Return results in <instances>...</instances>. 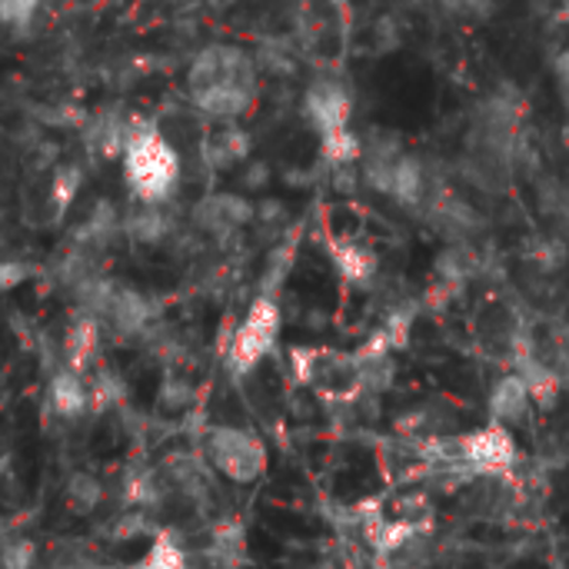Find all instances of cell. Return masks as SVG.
I'll return each instance as SVG.
<instances>
[{
	"label": "cell",
	"instance_id": "obj_1",
	"mask_svg": "<svg viewBox=\"0 0 569 569\" xmlns=\"http://www.w3.org/2000/svg\"><path fill=\"white\" fill-rule=\"evenodd\" d=\"M123 177L130 193L140 203L160 207L167 203L180 187V153L167 143L160 127L147 117L127 120V140H123Z\"/></svg>",
	"mask_w": 569,
	"mask_h": 569
},
{
	"label": "cell",
	"instance_id": "obj_2",
	"mask_svg": "<svg viewBox=\"0 0 569 569\" xmlns=\"http://www.w3.org/2000/svg\"><path fill=\"white\" fill-rule=\"evenodd\" d=\"M203 460L230 483L250 487L267 473V447L243 427H210L203 440Z\"/></svg>",
	"mask_w": 569,
	"mask_h": 569
},
{
	"label": "cell",
	"instance_id": "obj_3",
	"mask_svg": "<svg viewBox=\"0 0 569 569\" xmlns=\"http://www.w3.org/2000/svg\"><path fill=\"white\" fill-rule=\"evenodd\" d=\"M280 327H283V317H280L277 300L257 297L250 303V310L243 313V320L237 323V330H233V340H230V350H227L230 373L243 377V373L257 370L270 357V350L277 347Z\"/></svg>",
	"mask_w": 569,
	"mask_h": 569
},
{
	"label": "cell",
	"instance_id": "obj_4",
	"mask_svg": "<svg viewBox=\"0 0 569 569\" xmlns=\"http://www.w3.org/2000/svg\"><path fill=\"white\" fill-rule=\"evenodd\" d=\"M217 83H257L260 87L257 60L233 43H213L200 50L187 70V90L217 87Z\"/></svg>",
	"mask_w": 569,
	"mask_h": 569
},
{
	"label": "cell",
	"instance_id": "obj_5",
	"mask_svg": "<svg viewBox=\"0 0 569 569\" xmlns=\"http://www.w3.org/2000/svg\"><path fill=\"white\" fill-rule=\"evenodd\" d=\"M460 457L463 463L473 470V473H483V477H507L513 467H517V440L510 433V427L503 423H487V427H477L470 430L463 440H460Z\"/></svg>",
	"mask_w": 569,
	"mask_h": 569
},
{
	"label": "cell",
	"instance_id": "obj_6",
	"mask_svg": "<svg viewBox=\"0 0 569 569\" xmlns=\"http://www.w3.org/2000/svg\"><path fill=\"white\" fill-rule=\"evenodd\" d=\"M303 113L317 127L320 137L333 130H347L350 123V93L337 77H317L307 83L303 93Z\"/></svg>",
	"mask_w": 569,
	"mask_h": 569
},
{
	"label": "cell",
	"instance_id": "obj_7",
	"mask_svg": "<svg viewBox=\"0 0 569 569\" xmlns=\"http://www.w3.org/2000/svg\"><path fill=\"white\" fill-rule=\"evenodd\" d=\"M253 217H257V207H253L247 197L227 193V190L207 193V197L193 207V223H197V230H203V233H210V237H220V240L230 237V233H237V230H243Z\"/></svg>",
	"mask_w": 569,
	"mask_h": 569
},
{
	"label": "cell",
	"instance_id": "obj_8",
	"mask_svg": "<svg viewBox=\"0 0 569 569\" xmlns=\"http://www.w3.org/2000/svg\"><path fill=\"white\" fill-rule=\"evenodd\" d=\"M100 323L110 327L117 337H140L153 323V303L140 290L113 283L107 307L100 313Z\"/></svg>",
	"mask_w": 569,
	"mask_h": 569
},
{
	"label": "cell",
	"instance_id": "obj_9",
	"mask_svg": "<svg viewBox=\"0 0 569 569\" xmlns=\"http://www.w3.org/2000/svg\"><path fill=\"white\" fill-rule=\"evenodd\" d=\"M257 100V83H217V87H200L190 90V103L210 117V120H223L233 123L240 120Z\"/></svg>",
	"mask_w": 569,
	"mask_h": 569
},
{
	"label": "cell",
	"instance_id": "obj_10",
	"mask_svg": "<svg viewBox=\"0 0 569 569\" xmlns=\"http://www.w3.org/2000/svg\"><path fill=\"white\" fill-rule=\"evenodd\" d=\"M250 150H253V140L237 123H223L200 140V157L210 170H230L237 163H247Z\"/></svg>",
	"mask_w": 569,
	"mask_h": 569
},
{
	"label": "cell",
	"instance_id": "obj_11",
	"mask_svg": "<svg viewBox=\"0 0 569 569\" xmlns=\"http://www.w3.org/2000/svg\"><path fill=\"white\" fill-rule=\"evenodd\" d=\"M47 403L57 417L77 420L90 410V383L83 380V373L63 367L47 383Z\"/></svg>",
	"mask_w": 569,
	"mask_h": 569
},
{
	"label": "cell",
	"instance_id": "obj_12",
	"mask_svg": "<svg viewBox=\"0 0 569 569\" xmlns=\"http://www.w3.org/2000/svg\"><path fill=\"white\" fill-rule=\"evenodd\" d=\"M100 330H103V323H100L97 317H90V313H80V317L67 327V337H63V360H67L70 370L87 373V370L93 367V360H97V353H100V337H103Z\"/></svg>",
	"mask_w": 569,
	"mask_h": 569
},
{
	"label": "cell",
	"instance_id": "obj_13",
	"mask_svg": "<svg viewBox=\"0 0 569 569\" xmlns=\"http://www.w3.org/2000/svg\"><path fill=\"white\" fill-rule=\"evenodd\" d=\"M487 407H490L493 423L510 427V423L527 420V413H530V407H533V397H530V390H527V383H523L520 373H507V377H500V380L493 383Z\"/></svg>",
	"mask_w": 569,
	"mask_h": 569
},
{
	"label": "cell",
	"instance_id": "obj_14",
	"mask_svg": "<svg viewBox=\"0 0 569 569\" xmlns=\"http://www.w3.org/2000/svg\"><path fill=\"white\" fill-rule=\"evenodd\" d=\"M127 120H130V117H123L120 110H103V113L90 117V120L83 123V143H87L93 153L107 157V160L123 157Z\"/></svg>",
	"mask_w": 569,
	"mask_h": 569
},
{
	"label": "cell",
	"instance_id": "obj_15",
	"mask_svg": "<svg viewBox=\"0 0 569 569\" xmlns=\"http://www.w3.org/2000/svg\"><path fill=\"white\" fill-rule=\"evenodd\" d=\"M117 233H123V217L110 200H100V203H93L87 220L77 227L73 243L83 247V250H103Z\"/></svg>",
	"mask_w": 569,
	"mask_h": 569
},
{
	"label": "cell",
	"instance_id": "obj_16",
	"mask_svg": "<svg viewBox=\"0 0 569 569\" xmlns=\"http://www.w3.org/2000/svg\"><path fill=\"white\" fill-rule=\"evenodd\" d=\"M330 257L340 270V277L347 283H357V287H367L373 277H377V253L367 247V243H357V240H330Z\"/></svg>",
	"mask_w": 569,
	"mask_h": 569
},
{
	"label": "cell",
	"instance_id": "obj_17",
	"mask_svg": "<svg viewBox=\"0 0 569 569\" xmlns=\"http://www.w3.org/2000/svg\"><path fill=\"white\" fill-rule=\"evenodd\" d=\"M390 197L400 207H420L427 200V170L420 163V157L403 153L393 167V183H390Z\"/></svg>",
	"mask_w": 569,
	"mask_h": 569
},
{
	"label": "cell",
	"instance_id": "obj_18",
	"mask_svg": "<svg viewBox=\"0 0 569 569\" xmlns=\"http://www.w3.org/2000/svg\"><path fill=\"white\" fill-rule=\"evenodd\" d=\"M170 230H173L170 217H167L160 207H150V203H140L133 213L123 217V233H127L133 243H147V247L163 243V240L170 237Z\"/></svg>",
	"mask_w": 569,
	"mask_h": 569
},
{
	"label": "cell",
	"instance_id": "obj_19",
	"mask_svg": "<svg viewBox=\"0 0 569 569\" xmlns=\"http://www.w3.org/2000/svg\"><path fill=\"white\" fill-rule=\"evenodd\" d=\"M433 227L443 230L447 237H467L473 227H480V217L473 213L470 203H463L453 193H440L433 200Z\"/></svg>",
	"mask_w": 569,
	"mask_h": 569
},
{
	"label": "cell",
	"instance_id": "obj_20",
	"mask_svg": "<svg viewBox=\"0 0 569 569\" xmlns=\"http://www.w3.org/2000/svg\"><path fill=\"white\" fill-rule=\"evenodd\" d=\"M190 567V550L183 547V540L170 530H157L153 543L147 550V557L140 560L137 569H187Z\"/></svg>",
	"mask_w": 569,
	"mask_h": 569
},
{
	"label": "cell",
	"instance_id": "obj_21",
	"mask_svg": "<svg viewBox=\"0 0 569 569\" xmlns=\"http://www.w3.org/2000/svg\"><path fill=\"white\" fill-rule=\"evenodd\" d=\"M127 503L137 507V510H153L167 500V480L160 470H133L127 477Z\"/></svg>",
	"mask_w": 569,
	"mask_h": 569
},
{
	"label": "cell",
	"instance_id": "obj_22",
	"mask_svg": "<svg viewBox=\"0 0 569 569\" xmlns=\"http://www.w3.org/2000/svg\"><path fill=\"white\" fill-rule=\"evenodd\" d=\"M63 500H67V507H70L73 513L90 517V513H97L100 503H103V483H100L93 473L77 470V473H70V480H67V487H63Z\"/></svg>",
	"mask_w": 569,
	"mask_h": 569
},
{
	"label": "cell",
	"instance_id": "obj_23",
	"mask_svg": "<svg viewBox=\"0 0 569 569\" xmlns=\"http://www.w3.org/2000/svg\"><path fill=\"white\" fill-rule=\"evenodd\" d=\"M517 373L523 377V383H527V390H530V397H533V403H540V407H553L557 400H560V377L550 370V367H543V363H533V360H523L520 367H517Z\"/></svg>",
	"mask_w": 569,
	"mask_h": 569
},
{
	"label": "cell",
	"instance_id": "obj_24",
	"mask_svg": "<svg viewBox=\"0 0 569 569\" xmlns=\"http://www.w3.org/2000/svg\"><path fill=\"white\" fill-rule=\"evenodd\" d=\"M320 157L340 170V167H353L363 157V140L347 127V130H333L327 137H320Z\"/></svg>",
	"mask_w": 569,
	"mask_h": 569
},
{
	"label": "cell",
	"instance_id": "obj_25",
	"mask_svg": "<svg viewBox=\"0 0 569 569\" xmlns=\"http://www.w3.org/2000/svg\"><path fill=\"white\" fill-rule=\"evenodd\" d=\"M257 70L277 73V77H293L297 73V47L293 40H263L257 50Z\"/></svg>",
	"mask_w": 569,
	"mask_h": 569
},
{
	"label": "cell",
	"instance_id": "obj_26",
	"mask_svg": "<svg viewBox=\"0 0 569 569\" xmlns=\"http://www.w3.org/2000/svg\"><path fill=\"white\" fill-rule=\"evenodd\" d=\"M80 187H83V170L77 163H63V167L53 170V177H50V207H53L57 217H63L73 207Z\"/></svg>",
	"mask_w": 569,
	"mask_h": 569
},
{
	"label": "cell",
	"instance_id": "obj_27",
	"mask_svg": "<svg viewBox=\"0 0 569 569\" xmlns=\"http://www.w3.org/2000/svg\"><path fill=\"white\" fill-rule=\"evenodd\" d=\"M123 400H127L123 377L110 367L97 370V377L90 383V410H110V407H120Z\"/></svg>",
	"mask_w": 569,
	"mask_h": 569
},
{
	"label": "cell",
	"instance_id": "obj_28",
	"mask_svg": "<svg viewBox=\"0 0 569 569\" xmlns=\"http://www.w3.org/2000/svg\"><path fill=\"white\" fill-rule=\"evenodd\" d=\"M40 0H0V23L7 27H23L33 20Z\"/></svg>",
	"mask_w": 569,
	"mask_h": 569
},
{
	"label": "cell",
	"instance_id": "obj_29",
	"mask_svg": "<svg viewBox=\"0 0 569 569\" xmlns=\"http://www.w3.org/2000/svg\"><path fill=\"white\" fill-rule=\"evenodd\" d=\"M30 273H33V267H30L27 260H17V257L0 260V293L17 290L20 283H27V280H30Z\"/></svg>",
	"mask_w": 569,
	"mask_h": 569
},
{
	"label": "cell",
	"instance_id": "obj_30",
	"mask_svg": "<svg viewBox=\"0 0 569 569\" xmlns=\"http://www.w3.org/2000/svg\"><path fill=\"white\" fill-rule=\"evenodd\" d=\"M160 403L167 410H187L193 403V387L187 380H167L160 387Z\"/></svg>",
	"mask_w": 569,
	"mask_h": 569
},
{
	"label": "cell",
	"instance_id": "obj_31",
	"mask_svg": "<svg viewBox=\"0 0 569 569\" xmlns=\"http://www.w3.org/2000/svg\"><path fill=\"white\" fill-rule=\"evenodd\" d=\"M450 13L467 20H487L493 13V0H440Z\"/></svg>",
	"mask_w": 569,
	"mask_h": 569
},
{
	"label": "cell",
	"instance_id": "obj_32",
	"mask_svg": "<svg viewBox=\"0 0 569 569\" xmlns=\"http://www.w3.org/2000/svg\"><path fill=\"white\" fill-rule=\"evenodd\" d=\"M187 569H237V560H227V557H220V553H213L210 547L203 550V553H190V567Z\"/></svg>",
	"mask_w": 569,
	"mask_h": 569
},
{
	"label": "cell",
	"instance_id": "obj_33",
	"mask_svg": "<svg viewBox=\"0 0 569 569\" xmlns=\"http://www.w3.org/2000/svg\"><path fill=\"white\" fill-rule=\"evenodd\" d=\"M267 183H270V167H267L263 160H250L247 170H243V187H247V190H260V187H267Z\"/></svg>",
	"mask_w": 569,
	"mask_h": 569
},
{
	"label": "cell",
	"instance_id": "obj_34",
	"mask_svg": "<svg viewBox=\"0 0 569 569\" xmlns=\"http://www.w3.org/2000/svg\"><path fill=\"white\" fill-rule=\"evenodd\" d=\"M397 40H400V33L393 30V20H390V17L380 20V23H377V43H380L383 50H390V47H397Z\"/></svg>",
	"mask_w": 569,
	"mask_h": 569
},
{
	"label": "cell",
	"instance_id": "obj_35",
	"mask_svg": "<svg viewBox=\"0 0 569 569\" xmlns=\"http://www.w3.org/2000/svg\"><path fill=\"white\" fill-rule=\"evenodd\" d=\"M257 217L267 220V223H270V220H280V217H283V203H280V200H263V203L257 207Z\"/></svg>",
	"mask_w": 569,
	"mask_h": 569
}]
</instances>
